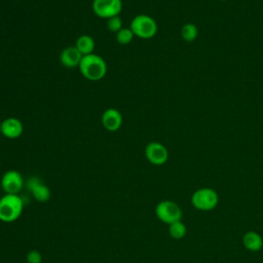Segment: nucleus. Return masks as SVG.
<instances>
[{
  "mask_svg": "<svg viewBox=\"0 0 263 263\" xmlns=\"http://www.w3.org/2000/svg\"><path fill=\"white\" fill-rule=\"evenodd\" d=\"M81 75L89 81H99L107 73V63L99 54L90 53L83 55L78 66Z\"/></svg>",
  "mask_w": 263,
  "mask_h": 263,
  "instance_id": "f257e3e1",
  "label": "nucleus"
},
{
  "mask_svg": "<svg viewBox=\"0 0 263 263\" xmlns=\"http://www.w3.org/2000/svg\"><path fill=\"white\" fill-rule=\"evenodd\" d=\"M24 210V201L18 194H4L0 198V221L11 223L16 221Z\"/></svg>",
  "mask_w": 263,
  "mask_h": 263,
  "instance_id": "f03ea898",
  "label": "nucleus"
},
{
  "mask_svg": "<svg viewBox=\"0 0 263 263\" xmlns=\"http://www.w3.org/2000/svg\"><path fill=\"white\" fill-rule=\"evenodd\" d=\"M129 29L133 31L134 35L141 39H151L157 33V23L156 21L147 14L136 15L129 25Z\"/></svg>",
  "mask_w": 263,
  "mask_h": 263,
  "instance_id": "7ed1b4c3",
  "label": "nucleus"
},
{
  "mask_svg": "<svg viewBox=\"0 0 263 263\" xmlns=\"http://www.w3.org/2000/svg\"><path fill=\"white\" fill-rule=\"evenodd\" d=\"M219 202V195L213 188L203 187L193 192L191 195L192 205L199 211H212Z\"/></svg>",
  "mask_w": 263,
  "mask_h": 263,
  "instance_id": "20e7f679",
  "label": "nucleus"
},
{
  "mask_svg": "<svg viewBox=\"0 0 263 263\" xmlns=\"http://www.w3.org/2000/svg\"><path fill=\"white\" fill-rule=\"evenodd\" d=\"M155 215L159 221L170 225L182 219V210L175 201L165 199L157 203Z\"/></svg>",
  "mask_w": 263,
  "mask_h": 263,
  "instance_id": "39448f33",
  "label": "nucleus"
},
{
  "mask_svg": "<svg viewBox=\"0 0 263 263\" xmlns=\"http://www.w3.org/2000/svg\"><path fill=\"white\" fill-rule=\"evenodd\" d=\"M91 7H92L93 13L97 16L108 20L110 17L119 15L122 9V1L121 0H93Z\"/></svg>",
  "mask_w": 263,
  "mask_h": 263,
  "instance_id": "423d86ee",
  "label": "nucleus"
},
{
  "mask_svg": "<svg viewBox=\"0 0 263 263\" xmlns=\"http://www.w3.org/2000/svg\"><path fill=\"white\" fill-rule=\"evenodd\" d=\"M25 183L23 176L18 171L9 170L6 171L0 180L1 189L5 194H18L23 189Z\"/></svg>",
  "mask_w": 263,
  "mask_h": 263,
  "instance_id": "0eeeda50",
  "label": "nucleus"
},
{
  "mask_svg": "<svg viewBox=\"0 0 263 263\" xmlns=\"http://www.w3.org/2000/svg\"><path fill=\"white\" fill-rule=\"evenodd\" d=\"M144 153L147 160L154 165H162L168 159V151L166 147L159 142L148 143Z\"/></svg>",
  "mask_w": 263,
  "mask_h": 263,
  "instance_id": "6e6552de",
  "label": "nucleus"
},
{
  "mask_svg": "<svg viewBox=\"0 0 263 263\" xmlns=\"http://www.w3.org/2000/svg\"><path fill=\"white\" fill-rule=\"evenodd\" d=\"M26 187L31 192L33 198L39 202H45L49 200L51 196L50 189L46 186L38 177L33 176L26 182Z\"/></svg>",
  "mask_w": 263,
  "mask_h": 263,
  "instance_id": "1a4fd4ad",
  "label": "nucleus"
},
{
  "mask_svg": "<svg viewBox=\"0 0 263 263\" xmlns=\"http://www.w3.org/2000/svg\"><path fill=\"white\" fill-rule=\"evenodd\" d=\"M23 132V122L15 117H7L1 121V134L7 139H17L22 136Z\"/></svg>",
  "mask_w": 263,
  "mask_h": 263,
  "instance_id": "9d476101",
  "label": "nucleus"
},
{
  "mask_svg": "<svg viewBox=\"0 0 263 263\" xmlns=\"http://www.w3.org/2000/svg\"><path fill=\"white\" fill-rule=\"evenodd\" d=\"M101 121L105 129L109 132H116L122 124V115L119 110L115 108H108L103 112Z\"/></svg>",
  "mask_w": 263,
  "mask_h": 263,
  "instance_id": "9b49d317",
  "label": "nucleus"
},
{
  "mask_svg": "<svg viewBox=\"0 0 263 263\" xmlns=\"http://www.w3.org/2000/svg\"><path fill=\"white\" fill-rule=\"evenodd\" d=\"M82 57L75 46H68L61 51L60 62L66 68H76L79 66Z\"/></svg>",
  "mask_w": 263,
  "mask_h": 263,
  "instance_id": "f8f14e48",
  "label": "nucleus"
},
{
  "mask_svg": "<svg viewBox=\"0 0 263 263\" xmlns=\"http://www.w3.org/2000/svg\"><path fill=\"white\" fill-rule=\"evenodd\" d=\"M242 245L251 252H258L263 248V238L255 231H248L242 236Z\"/></svg>",
  "mask_w": 263,
  "mask_h": 263,
  "instance_id": "ddd939ff",
  "label": "nucleus"
},
{
  "mask_svg": "<svg viewBox=\"0 0 263 263\" xmlns=\"http://www.w3.org/2000/svg\"><path fill=\"white\" fill-rule=\"evenodd\" d=\"M96 42L93 38L89 35H81L76 39L75 47L80 51L82 55L93 53Z\"/></svg>",
  "mask_w": 263,
  "mask_h": 263,
  "instance_id": "4468645a",
  "label": "nucleus"
},
{
  "mask_svg": "<svg viewBox=\"0 0 263 263\" xmlns=\"http://www.w3.org/2000/svg\"><path fill=\"white\" fill-rule=\"evenodd\" d=\"M198 35V29L193 23H186L181 28L182 39L186 42H192L196 39Z\"/></svg>",
  "mask_w": 263,
  "mask_h": 263,
  "instance_id": "2eb2a0df",
  "label": "nucleus"
},
{
  "mask_svg": "<svg viewBox=\"0 0 263 263\" xmlns=\"http://www.w3.org/2000/svg\"><path fill=\"white\" fill-rule=\"evenodd\" d=\"M186 233L187 227L181 220L168 225V234L174 239H182Z\"/></svg>",
  "mask_w": 263,
  "mask_h": 263,
  "instance_id": "dca6fc26",
  "label": "nucleus"
},
{
  "mask_svg": "<svg viewBox=\"0 0 263 263\" xmlns=\"http://www.w3.org/2000/svg\"><path fill=\"white\" fill-rule=\"evenodd\" d=\"M134 37H135V35L129 28H122L115 34L116 41L121 45H126V44L130 43L133 41Z\"/></svg>",
  "mask_w": 263,
  "mask_h": 263,
  "instance_id": "f3484780",
  "label": "nucleus"
},
{
  "mask_svg": "<svg viewBox=\"0 0 263 263\" xmlns=\"http://www.w3.org/2000/svg\"><path fill=\"white\" fill-rule=\"evenodd\" d=\"M106 27L110 32H113V33L116 34L120 29L123 28L122 27V21H121L120 16L116 15V16L108 18L107 23H106Z\"/></svg>",
  "mask_w": 263,
  "mask_h": 263,
  "instance_id": "a211bd4d",
  "label": "nucleus"
},
{
  "mask_svg": "<svg viewBox=\"0 0 263 263\" xmlns=\"http://www.w3.org/2000/svg\"><path fill=\"white\" fill-rule=\"evenodd\" d=\"M27 263H41L42 262V255L37 250H32L26 255Z\"/></svg>",
  "mask_w": 263,
  "mask_h": 263,
  "instance_id": "6ab92c4d",
  "label": "nucleus"
},
{
  "mask_svg": "<svg viewBox=\"0 0 263 263\" xmlns=\"http://www.w3.org/2000/svg\"><path fill=\"white\" fill-rule=\"evenodd\" d=\"M0 134H1V122H0Z\"/></svg>",
  "mask_w": 263,
  "mask_h": 263,
  "instance_id": "aec40b11",
  "label": "nucleus"
},
{
  "mask_svg": "<svg viewBox=\"0 0 263 263\" xmlns=\"http://www.w3.org/2000/svg\"><path fill=\"white\" fill-rule=\"evenodd\" d=\"M221 1H227V0H221Z\"/></svg>",
  "mask_w": 263,
  "mask_h": 263,
  "instance_id": "412c9836",
  "label": "nucleus"
}]
</instances>
